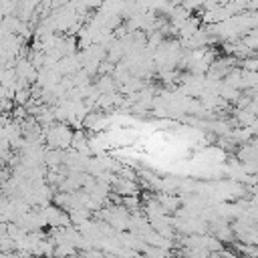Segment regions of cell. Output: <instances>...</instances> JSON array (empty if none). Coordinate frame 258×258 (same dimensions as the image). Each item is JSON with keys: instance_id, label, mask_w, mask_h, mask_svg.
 <instances>
[{"instance_id": "1", "label": "cell", "mask_w": 258, "mask_h": 258, "mask_svg": "<svg viewBox=\"0 0 258 258\" xmlns=\"http://www.w3.org/2000/svg\"><path fill=\"white\" fill-rule=\"evenodd\" d=\"M44 133V141L48 147H56V149H69L71 147V139H73V129L67 123H54V125H46L42 127Z\"/></svg>"}, {"instance_id": "2", "label": "cell", "mask_w": 258, "mask_h": 258, "mask_svg": "<svg viewBox=\"0 0 258 258\" xmlns=\"http://www.w3.org/2000/svg\"><path fill=\"white\" fill-rule=\"evenodd\" d=\"M42 214H44V220H46V226H52V228H64L71 224L69 220V214L58 208V206H42Z\"/></svg>"}, {"instance_id": "3", "label": "cell", "mask_w": 258, "mask_h": 258, "mask_svg": "<svg viewBox=\"0 0 258 258\" xmlns=\"http://www.w3.org/2000/svg\"><path fill=\"white\" fill-rule=\"evenodd\" d=\"M115 87H117V83H115L113 75H101V77L97 79V83H95V89H97L99 93H113Z\"/></svg>"}, {"instance_id": "4", "label": "cell", "mask_w": 258, "mask_h": 258, "mask_svg": "<svg viewBox=\"0 0 258 258\" xmlns=\"http://www.w3.org/2000/svg\"><path fill=\"white\" fill-rule=\"evenodd\" d=\"M157 202H159V204L167 210V214H169V212H175V210H177V206H179L181 200L175 198V196H171V194H159V196H157Z\"/></svg>"}, {"instance_id": "5", "label": "cell", "mask_w": 258, "mask_h": 258, "mask_svg": "<svg viewBox=\"0 0 258 258\" xmlns=\"http://www.w3.org/2000/svg\"><path fill=\"white\" fill-rule=\"evenodd\" d=\"M121 202H123V206H125V208H129V212H139V198H137V194L123 196V198H121Z\"/></svg>"}]
</instances>
